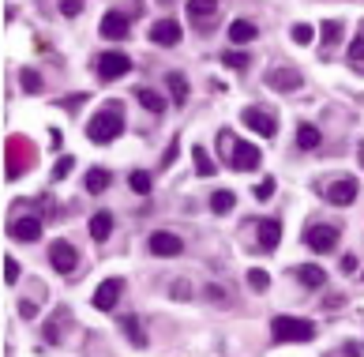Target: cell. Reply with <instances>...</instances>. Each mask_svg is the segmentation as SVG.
<instances>
[{
    "label": "cell",
    "mask_w": 364,
    "mask_h": 357,
    "mask_svg": "<svg viewBox=\"0 0 364 357\" xmlns=\"http://www.w3.org/2000/svg\"><path fill=\"white\" fill-rule=\"evenodd\" d=\"M176 150H181V143H176V139H173V143H169V150H165V158H162V166H173Z\"/></svg>",
    "instance_id": "7bdbcfd3"
},
{
    "label": "cell",
    "mask_w": 364,
    "mask_h": 357,
    "mask_svg": "<svg viewBox=\"0 0 364 357\" xmlns=\"http://www.w3.org/2000/svg\"><path fill=\"white\" fill-rule=\"evenodd\" d=\"M19 83H23L27 94H38V91H41V75H38L34 68H23V72H19Z\"/></svg>",
    "instance_id": "1f68e13d"
},
{
    "label": "cell",
    "mask_w": 364,
    "mask_h": 357,
    "mask_svg": "<svg viewBox=\"0 0 364 357\" xmlns=\"http://www.w3.org/2000/svg\"><path fill=\"white\" fill-rule=\"evenodd\" d=\"M342 301H346V297H338V294H334V297H327V301H323V309H338Z\"/></svg>",
    "instance_id": "f6af8a7d"
},
{
    "label": "cell",
    "mask_w": 364,
    "mask_h": 357,
    "mask_svg": "<svg viewBox=\"0 0 364 357\" xmlns=\"http://www.w3.org/2000/svg\"><path fill=\"white\" fill-rule=\"evenodd\" d=\"M293 41H297V46H312V41H316V27L297 23V27H293Z\"/></svg>",
    "instance_id": "836d02e7"
},
{
    "label": "cell",
    "mask_w": 364,
    "mask_h": 357,
    "mask_svg": "<svg viewBox=\"0 0 364 357\" xmlns=\"http://www.w3.org/2000/svg\"><path fill=\"white\" fill-rule=\"evenodd\" d=\"M150 41L154 46H176V41H181V23H176V19H158L150 30Z\"/></svg>",
    "instance_id": "9a60e30c"
},
{
    "label": "cell",
    "mask_w": 364,
    "mask_h": 357,
    "mask_svg": "<svg viewBox=\"0 0 364 357\" xmlns=\"http://www.w3.org/2000/svg\"><path fill=\"white\" fill-rule=\"evenodd\" d=\"M72 169H75V158H72V155H64V158L57 162V166H53V181H64Z\"/></svg>",
    "instance_id": "d590c367"
},
{
    "label": "cell",
    "mask_w": 364,
    "mask_h": 357,
    "mask_svg": "<svg viewBox=\"0 0 364 357\" xmlns=\"http://www.w3.org/2000/svg\"><path fill=\"white\" fill-rule=\"evenodd\" d=\"M192 158H195V173L200 177H214V162L207 155V147H192Z\"/></svg>",
    "instance_id": "f546056e"
},
{
    "label": "cell",
    "mask_w": 364,
    "mask_h": 357,
    "mask_svg": "<svg viewBox=\"0 0 364 357\" xmlns=\"http://www.w3.org/2000/svg\"><path fill=\"white\" fill-rule=\"evenodd\" d=\"M304 245L312 248V252H334L338 230H334V226H327V222H316V226H308V230H304Z\"/></svg>",
    "instance_id": "52a82bcc"
},
{
    "label": "cell",
    "mask_w": 364,
    "mask_h": 357,
    "mask_svg": "<svg viewBox=\"0 0 364 357\" xmlns=\"http://www.w3.org/2000/svg\"><path fill=\"white\" fill-rule=\"evenodd\" d=\"M301 83H304V75L297 68H271L267 72V86H271V91H301Z\"/></svg>",
    "instance_id": "4fadbf2b"
},
{
    "label": "cell",
    "mask_w": 364,
    "mask_h": 357,
    "mask_svg": "<svg viewBox=\"0 0 364 357\" xmlns=\"http://www.w3.org/2000/svg\"><path fill=\"white\" fill-rule=\"evenodd\" d=\"M120 331H124L128 335V342L131 346H136V350H147V331H143V323H139V316H124V320H120Z\"/></svg>",
    "instance_id": "ac0fdd59"
},
{
    "label": "cell",
    "mask_w": 364,
    "mask_h": 357,
    "mask_svg": "<svg viewBox=\"0 0 364 357\" xmlns=\"http://www.w3.org/2000/svg\"><path fill=\"white\" fill-rule=\"evenodd\" d=\"M64 323H68V309H57V312H53V316H49V323H46V342L49 346H57L60 342V327H64Z\"/></svg>",
    "instance_id": "7402d4cb"
},
{
    "label": "cell",
    "mask_w": 364,
    "mask_h": 357,
    "mask_svg": "<svg viewBox=\"0 0 364 357\" xmlns=\"http://www.w3.org/2000/svg\"><path fill=\"white\" fill-rule=\"evenodd\" d=\"M19 316H23V320H34L38 316V301H19Z\"/></svg>",
    "instance_id": "f35d334b"
},
{
    "label": "cell",
    "mask_w": 364,
    "mask_h": 357,
    "mask_svg": "<svg viewBox=\"0 0 364 357\" xmlns=\"http://www.w3.org/2000/svg\"><path fill=\"white\" fill-rule=\"evenodd\" d=\"M120 132H124V113H120V105H109V110L94 113V121L86 124V139H91V143H113Z\"/></svg>",
    "instance_id": "7a4b0ae2"
},
{
    "label": "cell",
    "mask_w": 364,
    "mask_h": 357,
    "mask_svg": "<svg viewBox=\"0 0 364 357\" xmlns=\"http://www.w3.org/2000/svg\"><path fill=\"white\" fill-rule=\"evenodd\" d=\"M248 53H226V57H222V64H226V68H233V72H245L248 68Z\"/></svg>",
    "instance_id": "e575fe53"
},
{
    "label": "cell",
    "mask_w": 364,
    "mask_h": 357,
    "mask_svg": "<svg viewBox=\"0 0 364 357\" xmlns=\"http://www.w3.org/2000/svg\"><path fill=\"white\" fill-rule=\"evenodd\" d=\"M136 98H139V105H143L147 113H154V117L165 113V98H162L158 91H150V86H139V91H136Z\"/></svg>",
    "instance_id": "d6986e66"
},
{
    "label": "cell",
    "mask_w": 364,
    "mask_h": 357,
    "mask_svg": "<svg viewBox=\"0 0 364 357\" xmlns=\"http://www.w3.org/2000/svg\"><path fill=\"white\" fill-rule=\"evenodd\" d=\"M8 237H12V241H23V245H34L41 237V219H34V214H15V219L8 222Z\"/></svg>",
    "instance_id": "ba28073f"
},
{
    "label": "cell",
    "mask_w": 364,
    "mask_h": 357,
    "mask_svg": "<svg viewBox=\"0 0 364 357\" xmlns=\"http://www.w3.org/2000/svg\"><path fill=\"white\" fill-rule=\"evenodd\" d=\"M4 283H8V286L19 283V264H15L12 256H4Z\"/></svg>",
    "instance_id": "8d00e7d4"
},
{
    "label": "cell",
    "mask_w": 364,
    "mask_h": 357,
    "mask_svg": "<svg viewBox=\"0 0 364 357\" xmlns=\"http://www.w3.org/2000/svg\"><path fill=\"white\" fill-rule=\"evenodd\" d=\"M297 275H301V283H304V286H312V290H319V286L327 283V271H323L319 264H304V267H297Z\"/></svg>",
    "instance_id": "603a6c76"
},
{
    "label": "cell",
    "mask_w": 364,
    "mask_h": 357,
    "mask_svg": "<svg viewBox=\"0 0 364 357\" xmlns=\"http://www.w3.org/2000/svg\"><path fill=\"white\" fill-rule=\"evenodd\" d=\"M233 203H237V196H233V192L218 188L214 196H211V211H214V214H229V211H233Z\"/></svg>",
    "instance_id": "83f0119b"
},
{
    "label": "cell",
    "mask_w": 364,
    "mask_h": 357,
    "mask_svg": "<svg viewBox=\"0 0 364 357\" xmlns=\"http://www.w3.org/2000/svg\"><path fill=\"white\" fill-rule=\"evenodd\" d=\"M120 294H124V278H120V275L105 278V283L94 290V309H98V312H113L117 301H120Z\"/></svg>",
    "instance_id": "9c48e42d"
},
{
    "label": "cell",
    "mask_w": 364,
    "mask_h": 357,
    "mask_svg": "<svg viewBox=\"0 0 364 357\" xmlns=\"http://www.w3.org/2000/svg\"><path fill=\"white\" fill-rule=\"evenodd\" d=\"M165 86H169V94H173L176 105L188 102V79H184L181 72H169V75H165Z\"/></svg>",
    "instance_id": "44dd1931"
},
{
    "label": "cell",
    "mask_w": 364,
    "mask_h": 357,
    "mask_svg": "<svg viewBox=\"0 0 364 357\" xmlns=\"http://www.w3.org/2000/svg\"><path fill=\"white\" fill-rule=\"evenodd\" d=\"M4 155H8V181H19L27 173V166H34V162H38V155L30 150V143H27L23 136H12V139H8V150H4Z\"/></svg>",
    "instance_id": "277c9868"
},
{
    "label": "cell",
    "mask_w": 364,
    "mask_h": 357,
    "mask_svg": "<svg viewBox=\"0 0 364 357\" xmlns=\"http://www.w3.org/2000/svg\"><path fill=\"white\" fill-rule=\"evenodd\" d=\"M327 200L334 203V207H349V203L357 200V181H353V177H338L334 185H327Z\"/></svg>",
    "instance_id": "5bb4252c"
},
{
    "label": "cell",
    "mask_w": 364,
    "mask_h": 357,
    "mask_svg": "<svg viewBox=\"0 0 364 357\" xmlns=\"http://www.w3.org/2000/svg\"><path fill=\"white\" fill-rule=\"evenodd\" d=\"M259 30H256V23H248V19H233V27H229V38L237 41V46H245V41H252Z\"/></svg>",
    "instance_id": "d4e9b609"
},
{
    "label": "cell",
    "mask_w": 364,
    "mask_h": 357,
    "mask_svg": "<svg viewBox=\"0 0 364 357\" xmlns=\"http://www.w3.org/2000/svg\"><path fill=\"white\" fill-rule=\"evenodd\" d=\"M282 241V222L278 219H259L256 222V248L259 252H274Z\"/></svg>",
    "instance_id": "30bf717a"
},
{
    "label": "cell",
    "mask_w": 364,
    "mask_h": 357,
    "mask_svg": "<svg viewBox=\"0 0 364 357\" xmlns=\"http://www.w3.org/2000/svg\"><path fill=\"white\" fill-rule=\"evenodd\" d=\"M60 12L64 15H79L83 12V0H60Z\"/></svg>",
    "instance_id": "b9f144b4"
},
{
    "label": "cell",
    "mask_w": 364,
    "mask_h": 357,
    "mask_svg": "<svg viewBox=\"0 0 364 357\" xmlns=\"http://www.w3.org/2000/svg\"><path fill=\"white\" fill-rule=\"evenodd\" d=\"M49 264L57 267L60 275H68V271H75V264H79V252H75L68 241H53L49 245Z\"/></svg>",
    "instance_id": "8fae6325"
},
{
    "label": "cell",
    "mask_w": 364,
    "mask_h": 357,
    "mask_svg": "<svg viewBox=\"0 0 364 357\" xmlns=\"http://www.w3.org/2000/svg\"><path fill=\"white\" fill-rule=\"evenodd\" d=\"M240 121H245L256 136H263V139H274V136H278V117L267 113V110H259V105H248Z\"/></svg>",
    "instance_id": "8992f818"
},
{
    "label": "cell",
    "mask_w": 364,
    "mask_h": 357,
    "mask_svg": "<svg viewBox=\"0 0 364 357\" xmlns=\"http://www.w3.org/2000/svg\"><path fill=\"white\" fill-rule=\"evenodd\" d=\"M109 233H113V214L98 211L91 219V237H94V241H109Z\"/></svg>",
    "instance_id": "ffe728a7"
},
{
    "label": "cell",
    "mask_w": 364,
    "mask_h": 357,
    "mask_svg": "<svg viewBox=\"0 0 364 357\" xmlns=\"http://www.w3.org/2000/svg\"><path fill=\"white\" fill-rule=\"evenodd\" d=\"M169 294H173V301H188L192 286H188V283H173V290H169Z\"/></svg>",
    "instance_id": "60d3db41"
},
{
    "label": "cell",
    "mask_w": 364,
    "mask_h": 357,
    "mask_svg": "<svg viewBox=\"0 0 364 357\" xmlns=\"http://www.w3.org/2000/svg\"><path fill=\"white\" fill-rule=\"evenodd\" d=\"M360 162H364V147H360Z\"/></svg>",
    "instance_id": "bcb514c9"
},
{
    "label": "cell",
    "mask_w": 364,
    "mask_h": 357,
    "mask_svg": "<svg viewBox=\"0 0 364 357\" xmlns=\"http://www.w3.org/2000/svg\"><path fill=\"white\" fill-rule=\"evenodd\" d=\"M94 72H98V79L113 83V79L131 72V60L124 57V53H102V57H94Z\"/></svg>",
    "instance_id": "5b68a950"
},
{
    "label": "cell",
    "mask_w": 364,
    "mask_h": 357,
    "mask_svg": "<svg viewBox=\"0 0 364 357\" xmlns=\"http://www.w3.org/2000/svg\"><path fill=\"white\" fill-rule=\"evenodd\" d=\"M207 297H211V301H218V305H229V294H226L222 286H214V283L207 286Z\"/></svg>",
    "instance_id": "74e56055"
},
{
    "label": "cell",
    "mask_w": 364,
    "mask_h": 357,
    "mask_svg": "<svg viewBox=\"0 0 364 357\" xmlns=\"http://www.w3.org/2000/svg\"><path fill=\"white\" fill-rule=\"evenodd\" d=\"M218 147H222V162L237 173H252V169H259V162H263L259 147L237 139L233 132H218Z\"/></svg>",
    "instance_id": "6da1fadb"
},
{
    "label": "cell",
    "mask_w": 364,
    "mask_h": 357,
    "mask_svg": "<svg viewBox=\"0 0 364 357\" xmlns=\"http://www.w3.org/2000/svg\"><path fill=\"white\" fill-rule=\"evenodd\" d=\"M109 181H113V177H109V169H91V173H86V192H105Z\"/></svg>",
    "instance_id": "4dcf8cb0"
},
{
    "label": "cell",
    "mask_w": 364,
    "mask_h": 357,
    "mask_svg": "<svg viewBox=\"0 0 364 357\" xmlns=\"http://www.w3.org/2000/svg\"><path fill=\"white\" fill-rule=\"evenodd\" d=\"M218 15V0H188V19L195 27H207Z\"/></svg>",
    "instance_id": "e0dca14e"
},
{
    "label": "cell",
    "mask_w": 364,
    "mask_h": 357,
    "mask_svg": "<svg viewBox=\"0 0 364 357\" xmlns=\"http://www.w3.org/2000/svg\"><path fill=\"white\" fill-rule=\"evenodd\" d=\"M128 185H131V192H139V196H150V188H154V177H150L147 169H136V173L128 177Z\"/></svg>",
    "instance_id": "f1b7e54d"
},
{
    "label": "cell",
    "mask_w": 364,
    "mask_h": 357,
    "mask_svg": "<svg viewBox=\"0 0 364 357\" xmlns=\"http://www.w3.org/2000/svg\"><path fill=\"white\" fill-rule=\"evenodd\" d=\"M150 252H154V256L173 259V256H181V252H184V241H181L176 233H169V230H158V233H150Z\"/></svg>",
    "instance_id": "7c38bea8"
},
{
    "label": "cell",
    "mask_w": 364,
    "mask_h": 357,
    "mask_svg": "<svg viewBox=\"0 0 364 357\" xmlns=\"http://www.w3.org/2000/svg\"><path fill=\"white\" fill-rule=\"evenodd\" d=\"M319 30H323V57H327V53H330V49H334L338 41H342V23H334V19H327V23L319 27Z\"/></svg>",
    "instance_id": "4316f807"
},
{
    "label": "cell",
    "mask_w": 364,
    "mask_h": 357,
    "mask_svg": "<svg viewBox=\"0 0 364 357\" xmlns=\"http://www.w3.org/2000/svg\"><path fill=\"white\" fill-rule=\"evenodd\" d=\"M349 68L357 75H364V23H360L357 38H353V46H349Z\"/></svg>",
    "instance_id": "cb8c5ba5"
},
{
    "label": "cell",
    "mask_w": 364,
    "mask_h": 357,
    "mask_svg": "<svg viewBox=\"0 0 364 357\" xmlns=\"http://www.w3.org/2000/svg\"><path fill=\"white\" fill-rule=\"evenodd\" d=\"M274 196V177H267L263 185H256V200H271Z\"/></svg>",
    "instance_id": "ab89813d"
},
{
    "label": "cell",
    "mask_w": 364,
    "mask_h": 357,
    "mask_svg": "<svg viewBox=\"0 0 364 357\" xmlns=\"http://www.w3.org/2000/svg\"><path fill=\"white\" fill-rule=\"evenodd\" d=\"M248 286L256 290V294H263V290L271 286V275L263 271V267H252V271H248Z\"/></svg>",
    "instance_id": "d6a6232c"
},
{
    "label": "cell",
    "mask_w": 364,
    "mask_h": 357,
    "mask_svg": "<svg viewBox=\"0 0 364 357\" xmlns=\"http://www.w3.org/2000/svg\"><path fill=\"white\" fill-rule=\"evenodd\" d=\"M274 342H312L316 339V323L301 316H274L271 320Z\"/></svg>",
    "instance_id": "3957f363"
},
{
    "label": "cell",
    "mask_w": 364,
    "mask_h": 357,
    "mask_svg": "<svg viewBox=\"0 0 364 357\" xmlns=\"http://www.w3.org/2000/svg\"><path fill=\"white\" fill-rule=\"evenodd\" d=\"M98 30H102V38H109V41H124L128 38V19L120 12H105Z\"/></svg>",
    "instance_id": "2e32d148"
},
{
    "label": "cell",
    "mask_w": 364,
    "mask_h": 357,
    "mask_svg": "<svg viewBox=\"0 0 364 357\" xmlns=\"http://www.w3.org/2000/svg\"><path fill=\"white\" fill-rule=\"evenodd\" d=\"M342 271L353 275V271H357V259H353V256H342Z\"/></svg>",
    "instance_id": "ee69618b"
},
{
    "label": "cell",
    "mask_w": 364,
    "mask_h": 357,
    "mask_svg": "<svg viewBox=\"0 0 364 357\" xmlns=\"http://www.w3.org/2000/svg\"><path fill=\"white\" fill-rule=\"evenodd\" d=\"M319 139H323V136H319L316 124H301V128H297V147H301V150H316Z\"/></svg>",
    "instance_id": "484cf974"
}]
</instances>
